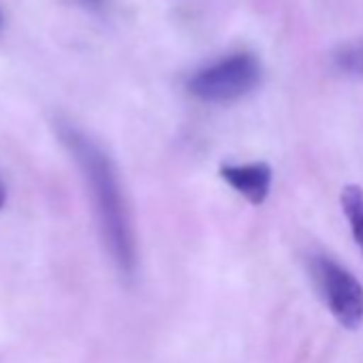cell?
<instances>
[{
	"label": "cell",
	"mask_w": 363,
	"mask_h": 363,
	"mask_svg": "<svg viewBox=\"0 0 363 363\" xmlns=\"http://www.w3.org/2000/svg\"><path fill=\"white\" fill-rule=\"evenodd\" d=\"M79 5H84L86 9L90 11H103L105 5H107V0H77Z\"/></svg>",
	"instance_id": "7"
},
{
	"label": "cell",
	"mask_w": 363,
	"mask_h": 363,
	"mask_svg": "<svg viewBox=\"0 0 363 363\" xmlns=\"http://www.w3.org/2000/svg\"><path fill=\"white\" fill-rule=\"evenodd\" d=\"M261 62L250 52H235L195 71L186 88L206 103H233L250 94L261 84Z\"/></svg>",
	"instance_id": "2"
},
{
	"label": "cell",
	"mask_w": 363,
	"mask_h": 363,
	"mask_svg": "<svg viewBox=\"0 0 363 363\" xmlns=\"http://www.w3.org/2000/svg\"><path fill=\"white\" fill-rule=\"evenodd\" d=\"M335 67L346 73V75H354V77H363V41L354 43L350 48H344L335 54L333 58Z\"/></svg>",
	"instance_id": "6"
},
{
	"label": "cell",
	"mask_w": 363,
	"mask_h": 363,
	"mask_svg": "<svg viewBox=\"0 0 363 363\" xmlns=\"http://www.w3.org/2000/svg\"><path fill=\"white\" fill-rule=\"evenodd\" d=\"M344 216L348 220L350 233L357 242V246L363 250V189L361 186H346L340 197Z\"/></svg>",
	"instance_id": "5"
},
{
	"label": "cell",
	"mask_w": 363,
	"mask_h": 363,
	"mask_svg": "<svg viewBox=\"0 0 363 363\" xmlns=\"http://www.w3.org/2000/svg\"><path fill=\"white\" fill-rule=\"evenodd\" d=\"M3 24H5V18H3V11H0V28H3Z\"/></svg>",
	"instance_id": "9"
},
{
	"label": "cell",
	"mask_w": 363,
	"mask_h": 363,
	"mask_svg": "<svg viewBox=\"0 0 363 363\" xmlns=\"http://www.w3.org/2000/svg\"><path fill=\"white\" fill-rule=\"evenodd\" d=\"M220 177L238 195H242L248 203L261 206V203H265V199L269 195L274 171L267 162L223 164Z\"/></svg>",
	"instance_id": "4"
},
{
	"label": "cell",
	"mask_w": 363,
	"mask_h": 363,
	"mask_svg": "<svg viewBox=\"0 0 363 363\" xmlns=\"http://www.w3.org/2000/svg\"><path fill=\"white\" fill-rule=\"evenodd\" d=\"M310 274L327 310L344 329L363 323V286L359 280L327 255L310 257Z\"/></svg>",
	"instance_id": "3"
},
{
	"label": "cell",
	"mask_w": 363,
	"mask_h": 363,
	"mask_svg": "<svg viewBox=\"0 0 363 363\" xmlns=\"http://www.w3.org/2000/svg\"><path fill=\"white\" fill-rule=\"evenodd\" d=\"M56 133L82 171L99 231L111 261L124 278H133L137 269V244L128 203L113 160L88 133L67 120L56 122Z\"/></svg>",
	"instance_id": "1"
},
{
	"label": "cell",
	"mask_w": 363,
	"mask_h": 363,
	"mask_svg": "<svg viewBox=\"0 0 363 363\" xmlns=\"http://www.w3.org/2000/svg\"><path fill=\"white\" fill-rule=\"evenodd\" d=\"M5 201H7V189H5L3 182H0V208L5 206Z\"/></svg>",
	"instance_id": "8"
}]
</instances>
